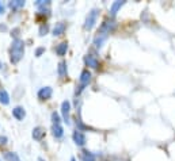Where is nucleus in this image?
<instances>
[{
	"label": "nucleus",
	"mask_w": 175,
	"mask_h": 161,
	"mask_svg": "<svg viewBox=\"0 0 175 161\" xmlns=\"http://www.w3.org/2000/svg\"><path fill=\"white\" fill-rule=\"evenodd\" d=\"M0 14H4V6L0 3Z\"/></svg>",
	"instance_id": "nucleus-23"
},
{
	"label": "nucleus",
	"mask_w": 175,
	"mask_h": 161,
	"mask_svg": "<svg viewBox=\"0 0 175 161\" xmlns=\"http://www.w3.org/2000/svg\"><path fill=\"white\" fill-rule=\"evenodd\" d=\"M45 136V130L42 129V127H35L34 130H33V138L37 141H41Z\"/></svg>",
	"instance_id": "nucleus-7"
},
{
	"label": "nucleus",
	"mask_w": 175,
	"mask_h": 161,
	"mask_svg": "<svg viewBox=\"0 0 175 161\" xmlns=\"http://www.w3.org/2000/svg\"><path fill=\"white\" fill-rule=\"evenodd\" d=\"M67 49H68V45H67V42H62L57 46V49H56V53H57L58 56H64L67 53Z\"/></svg>",
	"instance_id": "nucleus-13"
},
{
	"label": "nucleus",
	"mask_w": 175,
	"mask_h": 161,
	"mask_svg": "<svg viewBox=\"0 0 175 161\" xmlns=\"http://www.w3.org/2000/svg\"><path fill=\"white\" fill-rule=\"evenodd\" d=\"M4 157H6V159L8 160V161H21L16 153H11V152H8V153H6V154H4Z\"/></svg>",
	"instance_id": "nucleus-15"
},
{
	"label": "nucleus",
	"mask_w": 175,
	"mask_h": 161,
	"mask_svg": "<svg viewBox=\"0 0 175 161\" xmlns=\"http://www.w3.org/2000/svg\"><path fill=\"white\" fill-rule=\"evenodd\" d=\"M52 121H53L54 125H60V117H58L57 112H53V114H52Z\"/></svg>",
	"instance_id": "nucleus-19"
},
{
	"label": "nucleus",
	"mask_w": 175,
	"mask_h": 161,
	"mask_svg": "<svg viewBox=\"0 0 175 161\" xmlns=\"http://www.w3.org/2000/svg\"><path fill=\"white\" fill-rule=\"evenodd\" d=\"M0 103H3V104L10 103V96H8L6 89H2V91H0Z\"/></svg>",
	"instance_id": "nucleus-12"
},
{
	"label": "nucleus",
	"mask_w": 175,
	"mask_h": 161,
	"mask_svg": "<svg viewBox=\"0 0 175 161\" xmlns=\"http://www.w3.org/2000/svg\"><path fill=\"white\" fill-rule=\"evenodd\" d=\"M83 160H84V161H95V157L92 156L90 152H84V154H83Z\"/></svg>",
	"instance_id": "nucleus-18"
},
{
	"label": "nucleus",
	"mask_w": 175,
	"mask_h": 161,
	"mask_svg": "<svg viewBox=\"0 0 175 161\" xmlns=\"http://www.w3.org/2000/svg\"><path fill=\"white\" fill-rule=\"evenodd\" d=\"M65 73H67V64L64 61H61L58 64V74H60V76H64Z\"/></svg>",
	"instance_id": "nucleus-16"
},
{
	"label": "nucleus",
	"mask_w": 175,
	"mask_h": 161,
	"mask_svg": "<svg viewBox=\"0 0 175 161\" xmlns=\"http://www.w3.org/2000/svg\"><path fill=\"white\" fill-rule=\"evenodd\" d=\"M46 31H48V27H46V26H42V27L39 29V35L46 34Z\"/></svg>",
	"instance_id": "nucleus-21"
},
{
	"label": "nucleus",
	"mask_w": 175,
	"mask_h": 161,
	"mask_svg": "<svg viewBox=\"0 0 175 161\" xmlns=\"http://www.w3.org/2000/svg\"><path fill=\"white\" fill-rule=\"evenodd\" d=\"M84 61H85V64H87L88 66H91V68H98V60L94 58L92 56H87Z\"/></svg>",
	"instance_id": "nucleus-10"
},
{
	"label": "nucleus",
	"mask_w": 175,
	"mask_h": 161,
	"mask_svg": "<svg viewBox=\"0 0 175 161\" xmlns=\"http://www.w3.org/2000/svg\"><path fill=\"white\" fill-rule=\"evenodd\" d=\"M23 51H25V43H23V41L15 39L12 42V46H11V61H12L14 64H16L22 58Z\"/></svg>",
	"instance_id": "nucleus-1"
},
{
	"label": "nucleus",
	"mask_w": 175,
	"mask_h": 161,
	"mask_svg": "<svg viewBox=\"0 0 175 161\" xmlns=\"http://www.w3.org/2000/svg\"><path fill=\"white\" fill-rule=\"evenodd\" d=\"M64 31H65V23H62V22L57 23L56 25V27L53 29V34L54 35H61Z\"/></svg>",
	"instance_id": "nucleus-9"
},
{
	"label": "nucleus",
	"mask_w": 175,
	"mask_h": 161,
	"mask_svg": "<svg viewBox=\"0 0 175 161\" xmlns=\"http://www.w3.org/2000/svg\"><path fill=\"white\" fill-rule=\"evenodd\" d=\"M90 80H91V73L88 72L87 69L83 70V72H81V74H80V84H81V85H80L79 92L81 91V89H83V87H85V85L90 83Z\"/></svg>",
	"instance_id": "nucleus-3"
},
{
	"label": "nucleus",
	"mask_w": 175,
	"mask_h": 161,
	"mask_svg": "<svg viewBox=\"0 0 175 161\" xmlns=\"http://www.w3.org/2000/svg\"><path fill=\"white\" fill-rule=\"evenodd\" d=\"M73 141H75L79 146H83L85 144V136L83 133H80V130H76V132L73 133Z\"/></svg>",
	"instance_id": "nucleus-5"
},
{
	"label": "nucleus",
	"mask_w": 175,
	"mask_h": 161,
	"mask_svg": "<svg viewBox=\"0 0 175 161\" xmlns=\"http://www.w3.org/2000/svg\"><path fill=\"white\" fill-rule=\"evenodd\" d=\"M12 115L15 117L18 121H22V119L25 118V115H26V112H25V110L22 107H15L12 110Z\"/></svg>",
	"instance_id": "nucleus-8"
},
{
	"label": "nucleus",
	"mask_w": 175,
	"mask_h": 161,
	"mask_svg": "<svg viewBox=\"0 0 175 161\" xmlns=\"http://www.w3.org/2000/svg\"><path fill=\"white\" fill-rule=\"evenodd\" d=\"M69 111H71V103L69 102H64L61 104V114L64 118V122L69 123Z\"/></svg>",
	"instance_id": "nucleus-4"
},
{
	"label": "nucleus",
	"mask_w": 175,
	"mask_h": 161,
	"mask_svg": "<svg viewBox=\"0 0 175 161\" xmlns=\"http://www.w3.org/2000/svg\"><path fill=\"white\" fill-rule=\"evenodd\" d=\"M25 6V2H22V0H16V2H11L10 3V7L11 8H21V7H23Z\"/></svg>",
	"instance_id": "nucleus-17"
},
{
	"label": "nucleus",
	"mask_w": 175,
	"mask_h": 161,
	"mask_svg": "<svg viewBox=\"0 0 175 161\" xmlns=\"http://www.w3.org/2000/svg\"><path fill=\"white\" fill-rule=\"evenodd\" d=\"M124 6V2H115L113 6H111V10H110V12H111V15H115L117 14V11H118V8H121V7Z\"/></svg>",
	"instance_id": "nucleus-14"
},
{
	"label": "nucleus",
	"mask_w": 175,
	"mask_h": 161,
	"mask_svg": "<svg viewBox=\"0 0 175 161\" xmlns=\"http://www.w3.org/2000/svg\"><path fill=\"white\" fill-rule=\"evenodd\" d=\"M52 96V88L49 87H45V88H41L39 92H38V98L41 100H46Z\"/></svg>",
	"instance_id": "nucleus-6"
},
{
	"label": "nucleus",
	"mask_w": 175,
	"mask_h": 161,
	"mask_svg": "<svg viewBox=\"0 0 175 161\" xmlns=\"http://www.w3.org/2000/svg\"><path fill=\"white\" fill-rule=\"evenodd\" d=\"M7 141V137H0V145H4Z\"/></svg>",
	"instance_id": "nucleus-22"
},
{
	"label": "nucleus",
	"mask_w": 175,
	"mask_h": 161,
	"mask_svg": "<svg viewBox=\"0 0 175 161\" xmlns=\"http://www.w3.org/2000/svg\"><path fill=\"white\" fill-rule=\"evenodd\" d=\"M96 18H98V10H92L90 14H88L87 19H85V25L84 27L87 30H91L94 27V25L96 23Z\"/></svg>",
	"instance_id": "nucleus-2"
},
{
	"label": "nucleus",
	"mask_w": 175,
	"mask_h": 161,
	"mask_svg": "<svg viewBox=\"0 0 175 161\" xmlns=\"http://www.w3.org/2000/svg\"><path fill=\"white\" fill-rule=\"evenodd\" d=\"M44 51H45V47H38V49H37V51H35V56H37V57H39V56L42 54Z\"/></svg>",
	"instance_id": "nucleus-20"
},
{
	"label": "nucleus",
	"mask_w": 175,
	"mask_h": 161,
	"mask_svg": "<svg viewBox=\"0 0 175 161\" xmlns=\"http://www.w3.org/2000/svg\"><path fill=\"white\" fill-rule=\"evenodd\" d=\"M52 130H53V136L56 138H60V137H62V134H64V132H62V127L60 125H53Z\"/></svg>",
	"instance_id": "nucleus-11"
}]
</instances>
